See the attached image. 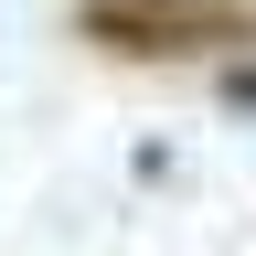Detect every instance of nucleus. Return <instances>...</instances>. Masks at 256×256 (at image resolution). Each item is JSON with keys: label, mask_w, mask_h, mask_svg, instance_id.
<instances>
[{"label": "nucleus", "mask_w": 256, "mask_h": 256, "mask_svg": "<svg viewBox=\"0 0 256 256\" xmlns=\"http://www.w3.org/2000/svg\"><path fill=\"white\" fill-rule=\"evenodd\" d=\"M75 32H86V43H107V54L171 64V54L256 43V11H246V0H75Z\"/></svg>", "instance_id": "obj_1"}, {"label": "nucleus", "mask_w": 256, "mask_h": 256, "mask_svg": "<svg viewBox=\"0 0 256 256\" xmlns=\"http://www.w3.org/2000/svg\"><path fill=\"white\" fill-rule=\"evenodd\" d=\"M224 107H256V64H235V75H224Z\"/></svg>", "instance_id": "obj_2"}]
</instances>
